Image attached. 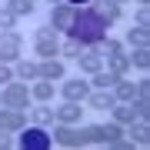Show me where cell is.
Wrapping results in <instances>:
<instances>
[{"instance_id": "1", "label": "cell", "mask_w": 150, "mask_h": 150, "mask_svg": "<svg viewBox=\"0 0 150 150\" xmlns=\"http://www.w3.org/2000/svg\"><path fill=\"white\" fill-rule=\"evenodd\" d=\"M67 33H70L74 40H80L83 47H90V43H97V40H103V37H107V23H103L100 17L90 10V7H80Z\"/></svg>"}, {"instance_id": "2", "label": "cell", "mask_w": 150, "mask_h": 150, "mask_svg": "<svg viewBox=\"0 0 150 150\" xmlns=\"http://www.w3.org/2000/svg\"><path fill=\"white\" fill-rule=\"evenodd\" d=\"M33 47H37V54H40L43 60L57 57V54H60V43H57V30H54V27H40L37 33H33Z\"/></svg>"}, {"instance_id": "3", "label": "cell", "mask_w": 150, "mask_h": 150, "mask_svg": "<svg viewBox=\"0 0 150 150\" xmlns=\"http://www.w3.org/2000/svg\"><path fill=\"white\" fill-rule=\"evenodd\" d=\"M27 100H30V93L23 83H7L4 93H0V107H10V110H23Z\"/></svg>"}, {"instance_id": "4", "label": "cell", "mask_w": 150, "mask_h": 150, "mask_svg": "<svg viewBox=\"0 0 150 150\" xmlns=\"http://www.w3.org/2000/svg\"><path fill=\"white\" fill-rule=\"evenodd\" d=\"M27 127V117L23 110H10V107H0V130L4 134H17V130Z\"/></svg>"}, {"instance_id": "5", "label": "cell", "mask_w": 150, "mask_h": 150, "mask_svg": "<svg viewBox=\"0 0 150 150\" xmlns=\"http://www.w3.org/2000/svg\"><path fill=\"white\" fill-rule=\"evenodd\" d=\"M20 147L23 150H50V134H43L40 127H33L27 134H20Z\"/></svg>"}, {"instance_id": "6", "label": "cell", "mask_w": 150, "mask_h": 150, "mask_svg": "<svg viewBox=\"0 0 150 150\" xmlns=\"http://www.w3.org/2000/svg\"><path fill=\"white\" fill-rule=\"evenodd\" d=\"M74 17H77V10H74L70 4H57L54 13H50V27H54V30H70Z\"/></svg>"}, {"instance_id": "7", "label": "cell", "mask_w": 150, "mask_h": 150, "mask_svg": "<svg viewBox=\"0 0 150 150\" xmlns=\"http://www.w3.org/2000/svg\"><path fill=\"white\" fill-rule=\"evenodd\" d=\"M20 57V37L10 30V33H4L0 37V64H10V60Z\"/></svg>"}, {"instance_id": "8", "label": "cell", "mask_w": 150, "mask_h": 150, "mask_svg": "<svg viewBox=\"0 0 150 150\" xmlns=\"http://www.w3.org/2000/svg\"><path fill=\"white\" fill-rule=\"evenodd\" d=\"M54 140H57L60 147H83V134L74 130L70 123H60V127L54 130Z\"/></svg>"}, {"instance_id": "9", "label": "cell", "mask_w": 150, "mask_h": 150, "mask_svg": "<svg viewBox=\"0 0 150 150\" xmlns=\"http://www.w3.org/2000/svg\"><path fill=\"white\" fill-rule=\"evenodd\" d=\"M90 10L100 17L103 23H113V20H120V4H113V0H93V7Z\"/></svg>"}, {"instance_id": "10", "label": "cell", "mask_w": 150, "mask_h": 150, "mask_svg": "<svg viewBox=\"0 0 150 150\" xmlns=\"http://www.w3.org/2000/svg\"><path fill=\"white\" fill-rule=\"evenodd\" d=\"M87 93H90V83H87V80H67V83H64V97L74 100V103L87 100Z\"/></svg>"}, {"instance_id": "11", "label": "cell", "mask_w": 150, "mask_h": 150, "mask_svg": "<svg viewBox=\"0 0 150 150\" xmlns=\"http://www.w3.org/2000/svg\"><path fill=\"white\" fill-rule=\"evenodd\" d=\"M127 134H130V140H134V144L137 147H147L150 144V127H147V120H130V130H127Z\"/></svg>"}, {"instance_id": "12", "label": "cell", "mask_w": 150, "mask_h": 150, "mask_svg": "<svg viewBox=\"0 0 150 150\" xmlns=\"http://www.w3.org/2000/svg\"><path fill=\"white\" fill-rule=\"evenodd\" d=\"M80 103H74V100H67L64 103V107H54V117L60 120V123H77V120H80Z\"/></svg>"}, {"instance_id": "13", "label": "cell", "mask_w": 150, "mask_h": 150, "mask_svg": "<svg viewBox=\"0 0 150 150\" xmlns=\"http://www.w3.org/2000/svg\"><path fill=\"white\" fill-rule=\"evenodd\" d=\"M87 100H90L93 110H113L117 97H113V90H97V93H87Z\"/></svg>"}, {"instance_id": "14", "label": "cell", "mask_w": 150, "mask_h": 150, "mask_svg": "<svg viewBox=\"0 0 150 150\" xmlns=\"http://www.w3.org/2000/svg\"><path fill=\"white\" fill-rule=\"evenodd\" d=\"M40 77H43V80H64V64H60L57 57L43 60V64H40Z\"/></svg>"}, {"instance_id": "15", "label": "cell", "mask_w": 150, "mask_h": 150, "mask_svg": "<svg viewBox=\"0 0 150 150\" xmlns=\"http://www.w3.org/2000/svg\"><path fill=\"white\" fill-rule=\"evenodd\" d=\"M77 60H80V70H87V74H97V70H103V57H100V54H93V50H83Z\"/></svg>"}, {"instance_id": "16", "label": "cell", "mask_w": 150, "mask_h": 150, "mask_svg": "<svg viewBox=\"0 0 150 150\" xmlns=\"http://www.w3.org/2000/svg\"><path fill=\"white\" fill-rule=\"evenodd\" d=\"M117 80H120V77L113 74V70H97V74H93V87H97V90H113Z\"/></svg>"}, {"instance_id": "17", "label": "cell", "mask_w": 150, "mask_h": 150, "mask_svg": "<svg viewBox=\"0 0 150 150\" xmlns=\"http://www.w3.org/2000/svg\"><path fill=\"white\" fill-rule=\"evenodd\" d=\"M127 43H130V47H147V43H150V33H147V27H130V33H127Z\"/></svg>"}, {"instance_id": "18", "label": "cell", "mask_w": 150, "mask_h": 150, "mask_svg": "<svg viewBox=\"0 0 150 150\" xmlns=\"http://www.w3.org/2000/svg\"><path fill=\"white\" fill-rule=\"evenodd\" d=\"M107 64H110V70H113L117 77H123V74L130 70V57H127V54H113V57H107Z\"/></svg>"}, {"instance_id": "19", "label": "cell", "mask_w": 150, "mask_h": 150, "mask_svg": "<svg viewBox=\"0 0 150 150\" xmlns=\"http://www.w3.org/2000/svg\"><path fill=\"white\" fill-rule=\"evenodd\" d=\"M93 54H100V57H113V54H120V43L103 37V40H97V43H93Z\"/></svg>"}, {"instance_id": "20", "label": "cell", "mask_w": 150, "mask_h": 150, "mask_svg": "<svg viewBox=\"0 0 150 150\" xmlns=\"http://www.w3.org/2000/svg\"><path fill=\"white\" fill-rule=\"evenodd\" d=\"M17 77H20V80H37V77H40V67L30 64V60H20V64H17Z\"/></svg>"}, {"instance_id": "21", "label": "cell", "mask_w": 150, "mask_h": 150, "mask_svg": "<svg viewBox=\"0 0 150 150\" xmlns=\"http://www.w3.org/2000/svg\"><path fill=\"white\" fill-rule=\"evenodd\" d=\"M113 117H117V123H130V120H137V110H134V103H130V100H127V107L113 103Z\"/></svg>"}, {"instance_id": "22", "label": "cell", "mask_w": 150, "mask_h": 150, "mask_svg": "<svg viewBox=\"0 0 150 150\" xmlns=\"http://www.w3.org/2000/svg\"><path fill=\"white\" fill-rule=\"evenodd\" d=\"M30 93L37 97V100H50V97H54V83H50V80H43V77H40V80L33 83V90H30Z\"/></svg>"}, {"instance_id": "23", "label": "cell", "mask_w": 150, "mask_h": 150, "mask_svg": "<svg viewBox=\"0 0 150 150\" xmlns=\"http://www.w3.org/2000/svg\"><path fill=\"white\" fill-rule=\"evenodd\" d=\"M130 67H140V70H147V67H150V50H147V47H137L134 54H130Z\"/></svg>"}, {"instance_id": "24", "label": "cell", "mask_w": 150, "mask_h": 150, "mask_svg": "<svg viewBox=\"0 0 150 150\" xmlns=\"http://www.w3.org/2000/svg\"><path fill=\"white\" fill-rule=\"evenodd\" d=\"M83 50H87V47H83L80 40H74V37H70L67 43H60V54H64V57H80Z\"/></svg>"}, {"instance_id": "25", "label": "cell", "mask_w": 150, "mask_h": 150, "mask_svg": "<svg viewBox=\"0 0 150 150\" xmlns=\"http://www.w3.org/2000/svg\"><path fill=\"white\" fill-rule=\"evenodd\" d=\"M30 117H33V123H37V127H43V123L54 120V110H50V107H33Z\"/></svg>"}, {"instance_id": "26", "label": "cell", "mask_w": 150, "mask_h": 150, "mask_svg": "<svg viewBox=\"0 0 150 150\" xmlns=\"http://www.w3.org/2000/svg\"><path fill=\"white\" fill-rule=\"evenodd\" d=\"M7 10H13L17 17H20V13H30L33 10V0H7Z\"/></svg>"}, {"instance_id": "27", "label": "cell", "mask_w": 150, "mask_h": 150, "mask_svg": "<svg viewBox=\"0 0 150 150\" xmlns=\"http://www.w3.org/2000/svg\"><path fill=\"white\" fill-rule=\"evenodd\" d=\"M13 23H17V13H13V10H7V7H0V30H4V33H10Z\"/></svg>"}, {"instance_id": "28", "label": "cell", "mask_w": 150, "mask_h": 150, "mask_svg": "<svg viewBox=\"0 0 150 150\" xmlns=\"http://www.w3.org/2000/svg\"><path fill=\"white\" fill-rule=\"evenodd\" d=\"M130 103H134V110H137V117H140V120H147V117H150V100H147V97H134Z\"/></svg>"}, {"instance_id": "29", "label": "cell", "mask_w": 150, "mask_h": 150, "mask_svg": "<svg viewBox=\"0 0 150 150\" xmlns=\"http://www.w3.org/2000/svg\"><path fill=\"white\" fill-rule=\"evenodd\" d=\"M147 23H150V10L140 7V10H137V27H147Z\"/></svg>"}, {"instance_id": "30", "label": "cell", "mask_w": 150, "mask_h": 150, "mask_svg": "<svg viewBox=\"0 0 150 150\" xmlns=\"http://www.w3.org/2000/svg\"><path fill=\"white\" fill-rule=\"evenodd\" d=\"M10 77H13V74H10V67H7V64H0V83H4V80H10Z\"/></svg>"}, {"instance_id": "31", "label": "cell", "mask_w": 150, "mask_h": 150, "mask_svg": "<svg viewBox=\"0 0 150 150\" xmlns=\"http://www.w3.org/2000/svg\"><path fill=\"white\" fill-rule=\"evenodd\" d=\"M7 147H10V137H7L4 130H0V150H7Z\"/></svg>"}, {"instance_id": "32", "label": "cell", "mask_w": 150, "mask_h": 150, "mask_svg": "<svg viewBox=\"0 0 150 150\" xmlns=\"http://www.w3.org/2000/svg\"><path fill=\"white\" fill-rule=\"evenodd\" d=\"M67 4H74V7H83V4H90V0H67Z\"/></svg>"}, {"instance_id": "33", "label": "cell", "mask_w": 150, "mask_h": 150, "mask_svg": "<svg viewBox=\"0 0 150 150\" xmlns=\"http://www.w3.org/2000/svg\"><path fill=\"white\" fill-rule=\"evenodd\" d=\"M137 4H140V7H147V4H150V0H137Z\"/></svg>"}, {"instance_id": "34", "label": "cell", "mask_w": 150, "mask_h": 150, "mask_svg": "<svg viewBox=\"0 0 150 150\" xmlns=\"http://www.w3.org/2000/svg\"><path fill=\"white\" fill-rule=\"evenodd\" d=\"M113 4H123V0H113Z\"/></svg>"}]
</instances>
